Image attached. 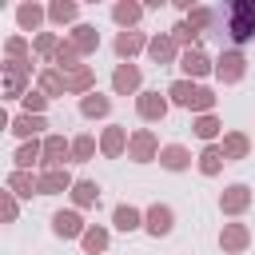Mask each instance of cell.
Wrapping results in <instances>:
<instances>
[{"label": "cell", "mask_w": 255, "mask_h": 255, "mask_svg": "<svg viewBox=\"0 0 255 255\" xmlns=\"http://www.w3.org/2000/svg\"><path fill=\"white\" fill-rule=\"evenodd\" d=\"M243 64H247V60H243L239 52H223V56H219V64H215V72H219V80L235 84V80L243 76Z\"/></svg>", "instance_id": "2"}, {"label": "cell", "mask_w": 255, "mask_h": 255, "mask_svg": "<svg viewBox=\"0 0 255 255\" xmlns=\"http://www.w3.org/2000/svg\"><path fill=\"white\" fill-rule=\"evenodd\" d=\"M143 48V36L139 32H120V40H116V52L120 56H131V52H139Z\"/></svg>", "instance_id": "12"}, {"label": "cell", "mask_w": 255, "mask_h": 255, "mask_svg": "<svg viewBox=\"0 0 255 255\" xmlns=\"http://www.w3.org/2000/svg\"><path fill=\"white\" fill-rule=\"evenodd\" d=\"M44 155H48V163H64L68 143H64V139H48V143H44Z\"/></svg>", "instance_id": "20"}, {"label": "cell", "mask_w": 255, "mask_h": 255, "mask_svg": "<svg viewBox=\"0 0 255 255\" xmlns=\"http://www.w3.org/2000/svg\"><path fill=\"white\" fill-rule=\"evenodd\" d=\"M108 112V96H84V116H104Z\"/></svg>", "instance_id": "19"}, {"label": "cell", "mask_w": 255, "mask_h": 255, "mask_svg": "<svg viewBox=\"0 0 255 255\" xmlns=\"http://www.w3.org/2000/svg\"><path fill=\"white\" fill-rule=\"evenodd\" d=\"M163 112H167V100L159 92H143L139 96V116L143 120H163Z\"/></svg>", "instance_id": "4"}, {"label": "cell", "mask_w": 255, "mask_h": 255, "mask_svg": "<svg viewBox=\"0 0 255 255\" xmlns=\"http://www.w3.org/2000/svg\"><path fill=\"white\" fill-rule=\"evenodd\" d=\"M207 68H211V60H207L203 52H195V48L183 52V72H187V76H203Z\"/></svg>", "instance_id": "11"}, {"label": "cell", "mask_w": 255, "mask_h": 255, "mask_svg": "<svg viewBox=\"0 0 255 255\" xmlns=\"http://www.w3.org/2000/svg\"><path fill=\"white\" fill-rule=\"evenodd\" d=\"M159 163H163L167 171H183L191 159H187V151H183L179 143H171V147H163V151H159Z\"/></svg>", "instance_id": "8"}, {"label": "cell", "mask_w": 255, "mask_h": 255, "mask_svg": "<svg viewBox=\"0 0 255 255\" xmlns=\"http://www.w3.org/2000/svg\"><path fill=\"white\" fill-rule=\"evenodd\" d=\"M223 16H227V36H231L235 44H243V40L255 36V4H251V0H235V4H227Z\"/></svg>", "instance_id": "1"}, {"label": "cell", "mask_w": 255, "mask_h": 255, "mask_svg": "<svg viewBox=\"0 0 255 255\" xmlns=\"http://www.w3.org/2000/svg\"><path fill=\"white\" fill-rule=\"evenodd\" d=\"M167 96H171V100H175V104H183V108H191V100H195V96H199V88H195V84H191V80H175V84H171V88H167Z\"/></svg>", "instance_id": "10"}, {"label": "cell", "mask_w": 255, "mask_h": 255, "mask_svg": "<svg viewBox=\"0 0 255 255\" xmlns=\"http://www.w3.org/2000/svg\"><path fill=\"white\" fill-rule=\"evenodd\" d=\"M147 231H151V235H167V231H171V207L155 203V207L147 211Z\"/></svg>", "instance_id": "6"}, {"label": "cell", "mask_w": 255, "mask_h": 255, "mask_svg": "<svg viewBox=\"0 0 255 255\" xmlns=\"http://www.w3.org/2000/svg\"><path fill=\"white\" fill-rule=\"evenodd\" d=\"M215 131H219V120L215 116H199L195 120V135L199 139H215Z\"/></svg>", "instance_id": "16"}, {"label": "cell", "mask_w": 255, "mask_h": 255, "mask_svg": "<svg viewBox=\"0 0 255 255\" xmlns=\"http://www.w3.org/2000/svg\"><path fill=\"white\" fill-rule=\"evenodd\" d=\"M120 147H124V131H120V128H108V135H104V151L116 155Z\"/></svg>", "instance_id": "23"}, {"label": "cell", "mask_w": 255, "mask_h": 255, "mask_svg": "<svg viewBox=\"0 0 255 255\" xmlns=\"http://www.w3.org/2000/svg\"><path fill=\"white\" fill-rule=\"evenodd\" d=\"M52 231L64 235V239H72V235H84V223H80L76 211H56L52 215Z\"/></svg>", "instance_id": "3"}, {"label": "cell", "mask_w": 255, "mask_h": 255, "mask_svg": "<svg viewBox=\"0 0 255 255\" xmlns=\"http://www.w3.org/2000/svg\"><path fill=\"white\" fill-rule=\"evenodd\" d=\"M247 199H251V195H247V187H243V183H231V187L223 191L219 207H223V211H243V207H247Z\"/></svg>", "instance_id": "7"}, {"label": "cell", "mask_w": 255, "mask_h": 255, "mask_svg": "<svg viewBox=\"0 0 255 255\" xmlns=\"http://www.w3.org/2000/svg\"><path fill=\"white\" fill-rule=\"evenodd\" d=\"M116 227H120V231L139 227V211H135V207H128V203H120V207H116Z\"/></svg>", "instance_id": "13"}, {"label": "cell", "mask_w": 255, "mask_h": 255, "mask_svg": "<svg viewBox=\"0 0 255 255\" xmlns=\"http://www.w3.org/2000/svg\"><path fill=\"white\" fill-rule=\"evenodd\" d=\"M92 40H96L92 28H76V44H80V48H92Z\"/></svg>", "instance_id": "32"}, {"label": "cell", "mask_w": 255, "mask_h": 255, "mask_svg": "<svg viewBox=\"0 0 255 255\" xmlns=\"http://www.w3.org/2000/svg\"><path fill=\"white\" fill-rule=\"evenodd\" d=\"M72 155H76V159H88V155H92V139H88V135L76 139V143H72Z\"/></svg>", "instance_id": "30"}, {"label": "cell", "mask_w": 255, "mask_h": 255, "mask_svg": "<svg viewBox=\"0 0 255 255\" xmlns=\"http://www.w3.org/2000/svg\"><path fill=\"white\" fill-rule=\"evenodd\" d=\"M76 16V4H52V20H72Z\"/></svg>", "instance_id": "29"}, {"label": "cell", "mask_w": 255, "mask_h": 255, "mask_svg": "<svg viewBox=\"0 0 255 255\" xmlns=\"http://www.w3.org/2000/svg\"><path fill=\"white\" fill-rule=\"evenodd\" d=\"M219 243H223V247H243V243H247V231H243L239 223H231V227L219 235Z\"/></svg>", "instance_id": "17"}, {"label": "cell", "mask_w": 255, "mask_h": 255, "mask_svg": "<svg viewBox=\"0 0 255 255\" xmlns=\"http://www.w3.org/2000/svg\"><path fill=\"white\" fill-rule=\"evenodd\" d=\"M104 243H108V231H100V227L84 231V247H88V251H104Z\"/></svg>", "instance_id": "22"}, {"label": "cell", "mask_w": 255, "mask_h": 255, "mask_svg": "<svg viewBox=\"0 0 255 255\" xmlns=\"http://www.w3.org/2000/svg\"><path fill=\"white\" fill-rule=\"evenodd\" d=\"M36 151H40L36 143H24V147H20V155H16V163H24V167H28V163L36 159Z\"/></svg>", "instance_id": "31"}, {"label": "cell", "mask_w": 255, "mask_h": 255, "mask_svg": "<svg viewBox=\"0 0 255 255\" xmlns=\"http://www.w3.org/2000/svg\"><path fill=\"white\" fill-rule=\"evenodd\" d=\"M171 32H175L171 40H179V44H191V40H195V28H191V24H175Z\"/></svg>", "instance_id": "28"}, {"label": "cell", "mask_w": 255, "mask_h": 255, "mask_svg": "<svg viewBox=\"0 0 255 255\" xmlns=\"http://www.w3.org/2000/svg\"><path fill=\"white\" fill-rule=\"evenodd\" d=\"M139 12H143L139 4H120L112 16H116V24H135V20H139Z\"/></svg>", "instance_id": "18"}, {"label": "cell", "mask_w": 255, "mask_h": 255, "mask_svg": "<svg viewBox=\"0 0 255 255\" xmlns=\"http://www.w3.org/2000/svg\"><path fill=\"white\" fill-rule=\"evenodd\" d=\"M36 128H44V120H32V116H20V120H16V135H28V131H36Z\"/></svg>", "instance_id": "27"}, {"label": "cell", "mask_w": 255, "mask_h": 255, "mask_svg": "<svg viewBox=\"0 0 255 255\" xmlns=\"http://www.w3.org/2000/svg\"><path fill=\"white\" fill-rule=\"evenodd\" d=\"M96 183H76V203H96Z\"/></svg>", "instance_id": "25"}, {"label": "cell", "mask_w": 255, "mask_h": 255, "mask_svg": "<svg viewBox=\"0 0 255 255\" xmlns=\"http://www.w3.org/2000/svg\"><path fill=\"white\" fill-rule=\"evenodd\" d=\"M243 151H247V139H243V135H227V143H223V155H227V159H231V155L239 159Z\"/></svg>", "instance_id": "24"}, {"label": "cell", "mask_w": 255, "mask_h": 255, "mask_svg": "<svg viewBox=\"0 0 255 255\" xmlns=\"http://www.w3.org/2000/svg\"><path fill=\"white\" fill-rule=\"evenodd\" d=\"M112 84H116V92H135L139 88V68L135 64H120L116 76H112Z\"/></svg>", "instance_id": "5"}, {"label": "cell", "mask_w": 255, "mask_h": 255, "mask_svg": "<svg viewBox=\"0 0 255 255\" xmlns=\"http://www.w3.org/2000/svg\"><path fill=\"white\" fill-rule=\"evenodd\" d=\"M219 163H227L223 147L207 143V147H203V155H199V171H203V175H215V171H219Z\"/></svg>", "instance_id": "9"}, {"label": "cell", "mask_w": 255, "mask_h": 255, "mask_svg": "<svg viewBox=\"0 0 255 255\" xmlns=\"http://www.w3.org/2000/svg\"><path fill=\"white\" fill-rule=\"evenodd\" d=\"M147 48H151L155 60H171V56H175V40H171V36H155Z\"/></svg>", "instance_id": "14"}, {"label": "cell", "mask_w": 255, "mask_h": 255, "mask_svg": "<svg viewBox=\"0 0 255 255\" xmlns=\"http://www.w3.org/2000/svg\"><path fill=\"white\" fill-rule=\"evenodd\" d=\"M151 147H155V139H151V131H139V135L131 139V155H135L139 163H143V159L151 155Z\"/></svg>", "instance_id": "15"}, {"label": "cell", "mask_w": 255, "mask_h": 255, "mask_svg": "<svg viewBox=\"0 0 255 255\" xmlns=\"http://www.w3.org/2000/svg\"><path fill=\"white\" fill-rule=\"evenodd\" d=\"M20 24H24V28H36V24H40V8L24 4V8H20Z\"/></svg>", "instance_id": "26"}, {"label": "cell", "mask_w": 255, "mask_h": 255, "mask_svg": "<svg viewBox=\"0 0 255 255\" xmlns=\"http://www.w3.org/2000/svg\"><path fill=\"white\" fill-rule=\"evenodd\" d=\"M40 187H44L48 195H52V191H64V187H68V175H64V171H52V175L40 179Z\"/></svg>", "instance_id": "21"}, {"label": "cell", "mask_w": 255, "mask_h": 255, "mask_svg": "<svg viewBox=\"0 0 255 255\" xmlns=\"http://www.w3.org/2000/svg\"><path fill=\"white\" fill-rule=\"evenodd\" d=\"M44 88H48V92H60V76L48 72V76H44Z\"/></svg>", "instance_id": "33"}]
</instances>
